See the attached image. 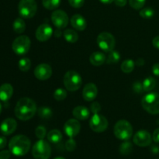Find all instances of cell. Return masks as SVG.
Instances as JSON below:
<instances>
[{
	"mask_svg": "<svg viewBox=\"0 0 159 159\" xmlns=\"http://www.w3.org/2000/svg\"><path fill=\"white\" fill-rule=\"evenodd\" d=\"M14 113L20 120H29L37 113V104L30 98L23 97L17 102Z\"/></svg>",
	"mask_w": 159,
	"mask_h": 159,
	"instance_id": "cell-1",
	"label": "cell"
},
{
	"mask_svg": "<svg viewBox=\"0 0 159 159\" xmlns=\"http://www.w3.org/2000/svg\"><path fill=\"white\" fill-rule=\"evenodd\" d=\"M120 60V54L118 51H113L108 52V55H107V59H106V62L107 64H115L117 63Z\"/></svg>",
	"mask_w": 159,
	"mask_h": 159,
	"instance_id": "cell-27",
	"label": "cell"
},
{
	"mask_svg": "<svg viewBox=\"0 0 159 159\" xmlns=\"http://www.w3.org/2000/svg\"><path fill=\"white\" fill-rule=\"evenodd\" d=\"M133 151V145L128 141H125L120 146V152L123 155H127L130 154Z\"/></svg>",
	"mask_w": 159,
	"mask_h": 159,
	"instance_id": "cell-29",
	"label": "cell"
},
{
	"mask_svg": "<svg viewBox=\"0 0 159 159\" xmlns=\"http://www.w3.org/2000/svg\"><path fill=\"white\" fill-rule=\"evenodd\" d=\"M42 4L43 7L49 10H54L59 7L61 4V0H42Z\"/></svg>",
	"mask_w": 159,
	"mask_h": 159,
	"instance_id": "cell-28",
	"label": "cell"
},
{
	"mask_svg": "<svg viewBox=\"0 0 159 159\" xmlns=\"http://www.w3.org/2000/svg\"><path fill=\"white\" fill-rule=\"evenodd\" d=\"M63 36L65 37V40L68 43H75L78 41L79 40V35L77 33L71 29L65 30L63 33Z\"/></svg>",
	"mask_w": 159,
	"mask_h": 159,
	"instance_id": "cell-23",
	"label": "cell"
},
{
	"mask_svg": "<svg viewBox=\"0 0 159 159\" xmlns=\"http://www.w3.org/2000/svg\"><path fill=\"white\" fill-rule=\"evenodd\" d=\"M145 2L146 0H129V4L134 9H142Z\"/></svg>",
	"mask_w": 159,
	"mask_h": 159,
	"instance_id": "cell-34",
	"label": "cell"
},
{
	"mask_svg": "<svg viewBox=\"0 0 159 159\" xmlns=\"http://www.w3.org/2000/svg\"><path fill=\"white\" fill-rule=\"evenodd\" d=\"M51 21L57 29H65L68 23V14L61 9L54 11L51 14Z\"/></svg>",
	"mask_w": 159,
	"mask_h": 159,
	"instance_id": "cell-11",
	"label": "cell"
},
{
	"mask_svg": "<svg viewBox=\"0 0 159 159\" xmlns=\"http://www.w3.org/2000/svg\"><path fill=\"white\" fill-rule=\"evenodd\" d=\"M103 4H111L112 2H113L114 0H99Z\"/></svg>",
	"mask_w": 159,
	"mask_h": 159,
	"instance_id": "cell-48",
	"label": "cell"
},
{
	"mask_svg": "<svg viewBox=\"0 0 159 159\" xmlns=\"http://www.w3.org/2000/svg\"><path fill=\"white\" fill-rule=\"evenodd\" d=\"M72 114L74 117L80 120H85L90 116V112L88 108L83 106H79L74 108L72 111Z\"/></svg>",
	"mask_w": 159,
	"mask_h": 159,
	"instance_id": "cell-20",
	"label": "cell"
},
{
	"mask_svg": "<svg viewBox=\"0 0 159 159\" xmlns=\"http://www.w3.org/2000/svg\"><path fill=\"white\" fill-rule=\"evenodd\" d=\"M113 2L115 3L116 6H120V7H124L127 5V0H114Z\"/></svg>",
	"mask_w": 159,
	"mask_h": 159,
	"instance_id": "cell-42",
	"label": "cell"
},
{
	"mask_svg": "<svg viewBox=\"0 0 159 159\" xmlns=\"http://www.w3.org/2000/svg\"><path fill=\"white\" fill-rule=\"evenodd\" d=\"M81 130V124L76 119H70L66 121L64 125V130L67 136L69 138H75L79 134Z\"/></svg>",
	"mask_w": 159,
	"mask_h": 159,
	"instance_id": "cell-13",
	"label": "cell"
},
{
	"mask_svg": "<svg viewBox=\"0 0 159 159\" xmlns=\"http://www.w3.org/2000/svg\"><path fill=\"white\" fill-rule=\"evenodd\" d=\"M101 110V106L99 102H93V104L90 107V110L93 112V114H96V113H99V112Z\"/></svg>",
	"mask_w": 159,
	"mask_h": 159,
	"instance_id": "cell-39",
	"label": "cell"
},
{
	"mask_svg": "<svg viewBox=\"0 0 159 159\" xmlns=\"http://www.w3.org/2000/svg\"><path fill=\"white\" fill-rule=\"evenodd\" d=\"M11 152L8 150H3L0 152V159H9Z\"/></svg>",
	"mask_w": 159,
	"mask_h": 159,
	"instance_id": "cell-40",
	"label": "cell"
},
{
	"mask_svg": "<svg viewBox=\"0 0 159 159\" xmlns=\"http://www.w3.org/2000/svg\"><path fill=\"white\" fill-rule=\"evenodd\" d=\"M152 151L153 153H158L159 152V147H157V146H153V147L152 148Z\"/></svg>",
	"mask_w": 159,
	"mask_h": 159,
	"instance_id": "cell-47",
	"label": "cell"
},
{
	"mask_svg": "<svg viewBox=\"0 0 159 159\" xmlns=\"http://www.w3.org/2000/svg\"><path fill=\"white\" fill-rule=\"evenodd\" d=\"M136 65L139 67L142 66V65H144V60L143 58H138L136 61Z\"/></svg>",
	"mask_w": 159,
	"mask_h": 159,
	"instance_id": "cell-46",
	"label": "cell"
},
{
	"mask_svg": "<svg viewBox=\"0 0 159 159\" xmlns=\"http://www.w3.org/2000/svg\"><path fill=\"white\" fill-rule=\"evenodd\" d=\"M7 144V139L6 137L4 136H0V150L3 149Z\"/></svg>",
	"mask_w": 159,
	"mask_h": 159,
	"instance_id": "cell-41",
	"label": "cell"
},
{
	"mask_svg": "<svg viewBox=\"0 0 159 159\" xmlns=\"http://www.w3.org/2000/svg\"><path fill=\"white\" fill-rule=\"evenodd\" d=\"M106 59H107V57L105 54L99 51H96V52L93 53L89 57L90 63L94 66H100V65H103L106 62Z\"/></svg>",
	"mask_w": 159,
	"mask_h": 159,
	"instance_id": "cell-21",
	"label": "cell"
},
{
	"mask_svg": "<svg viewBox=\"0 0 159 159\" xmlns=\"http://www.w3.org/2000/svg\"><path fill=\"white\" fill-rule=\"evenodd\" d=\"M141 106L148 113L151 114L159 113V94L155 93H148L141 100Z\"/></svg>",
	"mask_w": 159,
	"mask_h": 159,
	"instance_id": "cell-4",
	"label": "cell"
},
{
	"mask_svg": "<svg viewBox=\"0 0 159 159\" xmlns=\"http://www.w3.org/2000/svg\"><path fill=\"white\" fill-rule=\"evenodd\" d=\"M34 75L40 81L48 80L52 75V68L48 64H40L34 69Z\"/></svg>",
	"mask_w": 159,
	"mask_h": 159,
	"instance_id": "cell-14",
	"label": "cell"
},
{
	"mask_svg": "<svg viewBox=\"0 0 159 159\" xmlns=\"http://www.w3.org/2000/svg\"><path fill=\"white\" fill-rule=\"evenodd\" d=\"M17 127V122L12 118H6L0 125V131L5 136L12 134Z\"/></svg>",
	"mask_w": 159,
	"mask_h": 159,
	"instance_id": "cell-16",
	"label": "cell"
},
{
	"mask_svg": "<svg viewBox=\"0 0 159 159\" xmlns=\"http://www.w3.org/2000/svg\"><path fill=\"white\" fill-rule=\"evenodd\" d=\"M31 141L26 136L19 134L11 138L9 143V151L16 156H23L29 152Z\"/></svg>",
	"mask_w": 159,
	"mask_h": 159,
	"instance_id": "cell-2",
	"label": "cell"
},
{
	"mask_svg": "<svg viewBox=\"0 0 159 159\" xmlns=\"http://www.w3.org/2000/svg\"><path fill=\"white\" fill-rule=\"evenodd\" d=\"M64 85L67 90L70 92L77 91L82 85V80L80 75L75 71H68L64 76Z\"/></svg>",
	"mask_w": 159,
	"mask_h": 159,
	"instance_id": "cell-6",
	"label": "cell"
},
{
	"mask_svg": "<svg viewBox=\"0 0 159 159\" xmlns=\"http://www.w3.org/2000/svg\"><path fill=\"white\" fill-rule=\"evenodd\" d=\"M60 32V30H57V31H56L55 32V36H57V37H59V36L61 35V33H59Z\"/></svg>",
	"mask_w": 159,
	"mask_h": 159,
	"instance_id": "cell-49",
	"label": "cell"
},
{
	"mask_svg": "<svg viewBox=\"0 0 159 159\" xmlns=\"http://www.w3.org/2000/svg\"><path fill=\"white\" fill-rule=\"evenodd\" d=\"M97 44L100 49L106 52L113 51L116 45V40L113 34L108 32H102L97 37Z\"/></svg>",
	"mask_w": 159,
	"mask_h": 159,
	"instance_id": "cell-9",
	"label": "cell"
},
{
	"mask_svg": "<svg viewBox=\"0 0 159 159\" xmlns=\"http://www.w3.org/2000/svg\"><path fill=\"white\" fill-rule=\"evenodd\" d=\"M155 85H156V81L153 77L146 78L142 82L144 92H151L155 89Z\"/></svg>",
	"mask_w": 159,
	"mask_h": 159,
	"instance_id": "cell-26",
	"label": "cell"
},
{
	"mask_svg": "<svg viewBox=\"0 0 159 159\" xmlns=\"http://www.w3.org/2000/svg\"><path fill=\"white\" fill-rule=\"evenodd\" d=\"M133 90L134 92H135L136 93H141L144 91V89H143L142 83L140 82H136L134 83L133 85Z\"/></svg>",
	"mask_w": 159,
	"mask_h": 159,
	"instance_id": "cell-38",
	"label": "cell"
},
{
	"mask_svg": "<svg viewBox=\"0 0 159 159\" xmlns=\"http://www.w3.org/2000/svg\"><path fill=\"white\" fill-rule=\"evenodd\" d=\"M76 146H77V144H76L75 141L72 138H70V139L68 140L65 143V148L68 152H73V151L75 150Z\"/></svg>",
	"mask_w": 159,
	"mask_h": 159,
	"instance_id": "cell-36",
	"label": "cell"
},
{
	"mask_svg": "<svg viewBox=\"0 0 159 159\" xmlns=\"http://www.w3.org/2000/svg\"><path fill=\"white\" fill-rule=\"evenodd\" d=\"M141 17L144 19H152V17L155 15V11L151 7H147L142 9L139 12Z\"/></svg>",
	"mask_w": 159,
	"mask_h": 159,
	"instance_id": "cell-32",
	"label": "cell"
},
{
	"mask_svg": "<svg viewBox=\"0 0 159 159\" xmlns=\"http://www.w3.org/2000/svg\"><path fill=\"white\" fill-rule=\"evenodd\" d=\"M114 135L121 141H128L133 135L132 125L125 120H121L116 122L113 129Z\"/></svg>",
	"mask_w": 159,
	"mask_h": 159,
	"instance_id": "cell-3",
	"label": "cell"
},
{
	"mask_svg": "<svg viewBox=\"0 0 159 159\" xmlns=\"http://www.w3.org/2000/svg\"><path fill=\"white\" fill-rule=\"evenodd\" d=\"M152 72H153V74L155 75L158 76L159 77V64L158 63L155 64V65H153V67H152Z\"/></svg>",
	"mask_w": 159,
	"mask_h": 159,
	"instance_id": "cell-44",
	"label": "cell"
},
{
	"mask_svg": "<svg viewBox=\"0 0 159 159\" xmlns=\"http://www.w3.org/2000/svg\"><path fill=\"white\" fill-rule=\"evenodd\" d=\"M51 154V146L43 139H39L32 148V155L34 159H49Z\"/></svg>",
	"mask_w": 159,
	"mask_h": 159,
	"instance_id": "cell-5",
	"label": "cell"
},
{
	"mask_svg": "<svg viewBox=\"0 0 159 159\" xmlns=\"http://www.w3.org/2000/svg\"><path fill=\"white\" fill-rule=\"evenodd\" d=\"M30 39L27 36L22 35L16 37L13 40L12 44V49L17 55H24L30 51Z\"/></svg>",
	"mask_w": 159,
	"mask_h": 159,
	"instance_id": "cell-8",
	"label": "cell"
},
{
	"mask_svg": "<svg viewBox=\"0 0 159 159\" xmlns=\"http://www.w3.org/2000/svg\"><path fill=\"white\" fill-rule=\"evenodd\" d=\"M71 24L74 29L79 31H83L87 26V22L85 19L80 14H75L71 19Z\"/></svg>",
	"mask_w": 159,
	"mask_h": 159,
	"instance_id": "cell-18",
	"label": "cell"
},
{
	"mask_svg": "<svg viewBox=\"0 0 159 159\" xmlns=\"http://www.w3.org/2000/svg\"><path fill=\"white\" fill-rule=\"evenodd\" d=\"M108 120L107 118L99 113L93 114L89 121L90 128L96 133H102L105 131L108 127Z\"/></svg>",
	"mask_w": 159,
	"mask_h": 159,
	"instance_id": "cell-10",
	"label": "cell"
},
{
	"mask_svg": "<svg viewBox=\"0 0 159 159\" xmlns=\"http://www.w3.org/2000/svg\"><path fill=\"white\" fill-rule=\"evenodd\" d=\"M35 134L38 139H43L47 135V130L43 126H38L36 128Z\"/></svg>",
	"mask_w": 159,
	"mask_h": 159,
	"instance_id": "cell-35",
	"label": "cell"
},
{
	"mask_svg": "<svg viewBox=\"0 0 159 159\" xmlns=\"http://www.w3.org/2000/svg\"><path fill=\"white\" fill-rule=\"evenodd\" d=\"M133 141L134 143L139 147H148L152 144V138L148 131L141 130L135 134Z\"/></svg>",
	"mask_w": 159,
	"mask_h": 159,
	"instance_id": "cell-12",
	"label": "cell"
},
{
	"mask_svg": "<svg viewBox=\"0 0 159 159\" xmlns=\"http://www.w3.org/2000/svg\"><path fill=\"white\" fill-rule=\"evenodd\" d=\"M13 94V88L9 83H4L0 86V100L6 102L12 97Z\"/></svg>",
	"mask_w": 159,
	"mask_h": 159,
	"instance_id": "cell-19",
	"label": "cell"
},
{
	"mask_svg": "<svg viewBox=\"0 0 159 159\" xmlns=\"http://www.w3.org/2000/svg\"><path fill=\"white\" fill-rule=\"evenodd\" d=\"M47 138L51 143L57 144V143H59L62 140L61 132L59 130H57V129L51 130L47 135Z\"/></svg>",
	"mask_w": 159,
	"mask_h": 159,
	"instance_id": "cell-22",
	"label": "cell"
},
{
	"mask_svg": "<svg viewBox=\"0 0 159 159\" xmlns=\"http://www.w3.org/2000/svg\"><path fill=\"white\" fill-rule=\"evenodd\" d=\"M98 95V89L94 83H88L84 87L82 91L83 99L87 102L94 100Z\"/></svg>",
	"mask_w": 159,
	"mask_h": 159,
	"instance_id": "cell-17",
	"label": "cell"
},
{
	"mask_svg": "<svg viewBox=\"0 0 159 159\" xmlns=\"http://www.w3.org/2000/svg\"><path fill=\"white\" fill-rule=\"evenodd\" d=\"M12 28L16 34H23L26 30V23L23 19L19 17V18L16 19L15 21L13 22Z\"/></svg>",
	"mask_w": 159,
	"mask_h": 159,
	"instance_id": "cell-24",
	"label": "cell"
},
{
	"mask_svg": "<svg viewBox=\"0 0 159 159\" xmlns=\"http://www.w3.org/2000/svg\"><path fill=\"white\" fill-rule=\"evenodd\" d=\"M54 159H65V158H63V157L58 156V157H57V158H54Z\"/></svg>",
	"mask_w": 159,
	"mask_h": 159,
	"instance_id": "cell-50",
	"label": "cell"
},
{
	"mask_svg": "<svg viewBox=\"0 0 159 159\" xmlns=\"http://www.w3.org/2000/svg\"><path fill=\"white\" fill-rule=\"evenodd\" d=\"M67 97L66 90L62 88L56 89L54 93V98L57 101H62Z\"/></svg>",
	"mask_w": 159,
	"mask_h": 159,
	"instance_id": "cell-33",
	"label": "cell"
},
{
	"mask_svg": "<svg viewBox=\"0 0 159 159\" xmlns=\"http://www.w3.org/2000/svg\"><path fill=\"white\" fill-rule=\"evenodd\" d=\"M68 2L71 5V6L75 8V9H79L83 6L85 3V0H68Z\"/></svg>",
	"mask_w": 159,
	"mask_h": 159,
	"instance_id": "cell-37",
	"label": "cell"
},
{
	"mask_svg": "<svg viewBox=\"0 0 159 159\" xmlns=\"http://www.w3.org/2000/svg\"><path fill=\"white\" fill-rule=\"evenodd\" d=\"M135 62L132 59H126L121 64V70L126 74L132 72L134 69Z\"/></svg>",
	"mask_w": 159,
	"mask_h": 159,
	"instance_id": "cell-25",
	"label": "cell"
},
{
	"mask_svg": "<svg viewBox=\"0 0 159 159\" xmlns=\"http://www.w3.org/2000/svg\"><path fill=\"white\" fill-rule=\"evenodd\" d=\"M18 66L20 71L26 72V71H29L31 67L30 60L28 57H23L19 61Z\"/></svg>",
	"mask_w": 159,
	"mask_h": 159,
	"instance_id": "cell-30",
	"label": "cell"
},
{
	"mask_svg": "<svg viewBox=\"0 0 159 159\" xmlns=\"http://www.w3.org/2000/svg\"><path fill=\"white\" fill-rule=\"evenodd\" d=\"M53 34V29L49 24L43 23L40 25L35 33V37L37 40L45 42L49 40Z\"/></svg>",
	"mask_w": 159,
	"mask_h": 159,
	"instance_id": "cell-15",
	"label": "cell"
},
{
	"mask_svg": "<svg viewBox=\"0 0 159 159\" xmlns=\"http://www.w3.org/2000/svg\"><path fill=\"white\" fill-rule=\"evenodd\" d=\"M2 105H1V103H0V114H1V113H2Z\"/></svg>",
	"mask_w": 159,
	"mask_h": 159,
	"instance_id": "cell-51",
	"label": "cell"
},
{
	"mask_svg": "<svg viewBox=\"0 0 159 159\" xmlns=\"http://www.w3.org/2000/svg\"><path fill=\"white\" fill-rule=\"evenodd\" d=\"M152 139L155 142L159 143V127L154 131L153 135H152Z\"/></svg>",
	"mask_w": 159,
	"mask_h": 159,
	"instance_id": "cell-43",
	"label": "cell"
},
{
	"mask_svg": "<svg viewBox=\"0 0 159 159\" xmlns=\"http://www.w3.org/2000/svg\"><path fill=\"white\" fill-rule=\"evenodd\" d=\"M38 115L40 118L42 119H49L52 116V110L51 108H48V107H40L38 110Z\"/></svg>",
	"mask_w": 159,
	"mask_h": 159,
	"instance_id": "cell-31",
	"label": "cell"
},
{
	"mask_svg": "<svg viewBox=\"0 0 159 159\" xmlns=\"http://www.w3.org/2000/svg\"><path fill=\"white\" fill-rule=\"evenodd\" d=\"M20 16L24 19L33 18L37 11V4L35 0H20L18 5Z\"/></svg>",
	"mask_w": 159,
	"mask_h": 159,
	"instance_id": "cell-7",
	"label": "cell"
},
{
	"mask_svg": "<svg viewBox=\"0 0 159 159\" xmlns=\"http://www.w3.org/2000/svg\"><path fill=\"white\" fill-rule=\"evenodd\" d=\"M152 44L155 48L159 50V36H157L152 40Z\"/></svg>",
	"mask_w": 159,
	"mask_h": 159,
	"instance_id": "cell-45",
	"label": "cell"
}]
</instances>
